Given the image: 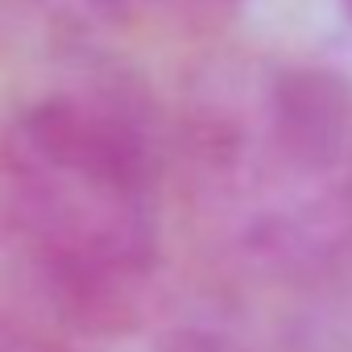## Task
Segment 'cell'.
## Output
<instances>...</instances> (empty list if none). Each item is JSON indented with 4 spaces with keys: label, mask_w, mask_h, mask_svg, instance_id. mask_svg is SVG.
Masks as SVG:
<instances>
[{
    "label": "cell",
    "mask_w": 352,
    "mask_h": 352,
    "mask_svg": "<svg viewBox=\"0 0 352 352\" xmlns=\"http://www.w3.org/2000/svg\"><path fill=\"white\" fill-rule=\"evenodd\" d=\"M183 195L212 307L261 352H352V79L282 67L204 96Z\"/></svg>",
    "instance_id": "cell-1"
},
{
    "label": "cell",
    "mask_w": 352,
    "mask_h": 352,
    "mask_svg": "<svg viewBox=\"0 0 352 352\" xmlns=\"http://www.w3.org/2000/svg\"><path fill=\"white\" fill-rule=\"evenodd\" d=\"M0 261L67 336L141 331L166 274V153L108 83L54 87L0 124Z\"/></svg>",
    "instance_id": "cell-2"
},
{
    "label": "cell",
    "mask_w": 352,
    "mask_h": 352,
    "mask_svg": "<svg viewBox=\"0 0 352 352\" xmlns=\"http://www.w3.org/2000/svg\"><path fill=\"white\" fill-rule=\"evenodd\" d=\"M34 5L50 17H63V21L116 25V21H133L141 9L157 5V0H34ZM166 5H183V9H195V13H224L236 0H166Z\"/></svg>",
    "instance_id": "cell-3"
},
{
    "label": "cell",
    "mask_w": 352,
    "mask_h": 352,
    "mask_svg": "<svg viewBox=\"0 0 352 352\" xmlns=\"http://www.w3.org/2000/svg\"><path fill=\"white\" fill-rule=\"evenodd\" d=\"M0 352H75V344L34 311H0Z\"/></svg>",
    "instance_id": "cell-4"
},
{
    "label": "cell",
    "mask_w": 352,
    "mask_h": 352,
    "mask_svg": "<svg viewBox=\"0 0 352 352\" xmlns=\"http://www.w3.org/2000/svg\"><path fill=\"white\" fill-rule=\"evenodd\" d=\"M162 352H261V348H253V344L236 340L232 331L216 327L212 319L195 315V319L179 323V327H174V331L166 336Z\"/></svg>",
    "instance_id": "cell-5"
},
{
    "label": "cell",
    "mask_w": 352,
    "mask_h": 352,
    "mask_svg": "<svg viewBox=\"0 0 352 352\" xmlns=\"http://www.w3.org/2000/svg\"><path fill=\"white\" fill-rule=\"evenodd\" d=\"M340 9H344V17L352 21V0H340Z\"/></svg>",
    "instance_id": "cell-6"
}]
</instances>
